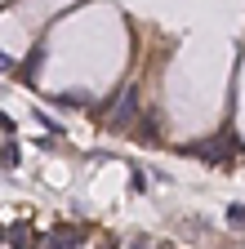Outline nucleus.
<instances>
[{
  "instance_id": "obj_2",
  "label": "nucleus",
  "mask_w": 245,
  "mask_h": 249,
  "mask_svg": "<svg viewBox=\"0 0 245 249\" xmlns=\"http://www.w3.org/2000/svg\"><path fill=\"white\" fill-rule=\"evenodd\" d=\"M85 245V231L80 227H49L40 236V249H80Z\"/></svg>"
},
{
  "instance_id": "obj_3",
  "label": "nucleus",
  "mask_w": 245,
  "mask_h": 249,
  "mask_svg": "<svg viewBox=\"0 0 245 249\" xmlns=\"http://www.w3.org/2000/svg\"><path fill=\"white\" fill-rule=\"evenodd\" d=\"M227 227H236V231L245 227V205H241V200H232V205H227Z\"/></svg>"
},
{
  "instance_id": "obj_4",
  "label": "nucleus",
  "mask_w": 245,
  "mask_h": 249,
  "mask_svg": "<svg viewBox=\"0 0 245 249\" xmlns=\"http://www.w3.org/2000/svg\"><path fill=\"white\" fill-rule=\"evenodd\" d=\"M5 165H9V169L18 165V142H9V147H5Z\"/></svg>"
},
{
  "instance_id": "obj_1",
  "label": "nucleus",
  "mask_w": 245,
  "mask_h": 249,
  "mask_svg": "<svg viewBox=\"0 0 245 249\" xmlns=\"http://www.w3.org/2000/svg\"><path fill=\"white\" fill-rule=\"evenodd\" d=\"M138 116V89L125 85L120 89V98H112V111H107V124L112 129H130V120Z\"/></svg>"
}]
</instances>
